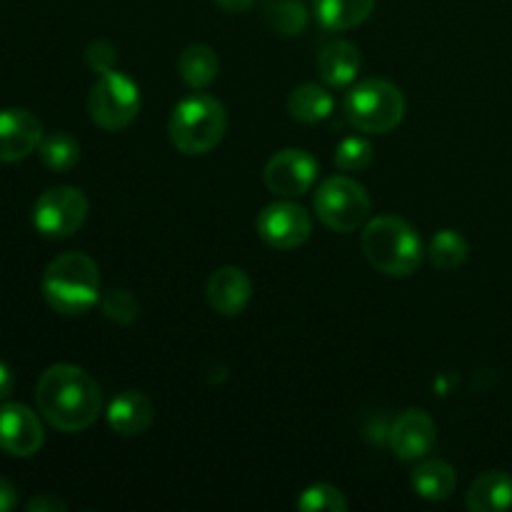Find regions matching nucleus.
Returning a JSON list of instances; mask_svg holds the SVG:
<instances>
[{
    "instance_id": "obj_1",
    "label": "nucleus",
    "mask_w": 512,
    "mask_h": 512,
    "mask_svg": "<svg viewBox=\"0 0 512 512\" xmlns=\"http://www.w3.org/2000/svg\"><path fill=\"white\" fill-rule=\"evenodd\" d=\"M38 410L60 433H80L98 420L103 408L100 385L78 365H50L35 388Z\"/></svg>"
},
{
    "instance_id": "obj_2",
    "label": "nucleus",
    "mask_w": 512,
    "mask_h": 512,
    "mask_svg": "<svg viewBox=\"0 0 512 512\" xmlns=\"http://www.w3.org/2000/svg\"><path fill=\"white\" fill-rule=\"evenodd\" d=\"M360 248L378 273L390 278H408L425 258L423 240L408 220L398 215H378L368 220L360 238Z\"/></svg>"
},
{
    "instance_id": "obj_3",
    "label": "nucleus",
    "mask_w": 512,
    "mask_h": 512,
    "mask_svg": "<svg viewBox=\"0 0 512 512\" xmlns=\"http://www.w3.org/2000/svg\"><path fill=\"white\" fill-rule=\"evenodd\" d=\"M43 298L55 313L83 315L85 310L100 303V273L90 255L63 253L45 268Z\"/></svg>"
},
{
    "instance_id": "obj_4",
    "label": "nucleus",
    "mask_w": 512,
    "mask_h": 512,
    "mask_svg": "<svg viewBox=\"0 0 512 512\" xmlns=\"http://www.w3.org/2000/svg\"><path fill=\"white\" fill-rule=\"evenodd\" d=\"M228 113L218 98L193 93L180 100L170 115L168 133L175 148L185 155H205L223 140Z\"/></svg>"
},
{
    "instance_id": "obj_5",
    "label": "nucleus",
    "mask_w": 512,
    "mask_h": 512,
    "mask_svg": "<svg viewBox=\"0 0 512 512\" xmlns=\"http://www.w3.org/2000/svg\"><path fill=\"white\" fill-rule=\"evenodd\" d=\"M343 110L355 130L368 135H385L405 118L403 90L383 78H365L345 93Z\"/></svg>"
},
{
    "instance_id": "obj_6",
    "label": "nucleus",
    "mask_w": 512,
    "mask_h": 512,
    "mask_svg": "<svg viewBox=\"0 0 512 512\" xmlns=\"http://www.w3.org/2000/svg\"><path fill=\"white\" fill-rule=\"evenodd\" d=\"M315 213L333 233H355L370 218V195L363 183L348 175L325 178L315 190Z\"/></svg>"
},
{
    "instance_id": "obj_7",
    "label": "nucleus",
    "mask_w": 512,
    "mask_h": 512,
    "mask_svg": "<svg viewBox=\"0 0 512 512\" xmlns=\"http://www.w3.org/2000/svg\"><path fill=\"white\" fill-rule=\"evenodd\" d=\"M140 88L133 78L118 70L100 73L88 95V113L98 128L123 130L138 118Z\"/></svg>"
},
{
    "instance_id": "obj_8",
    "label": "nucleus",
    "mask_w": 512,
    "mask_h": 512,
    "mask_svg": "<svg viewBox=\"0 0 512 512\" xmlns=\"http://www.w3.org/2000/svg\"><path fill=\"white\" fill-rule=\"evenodd\" d=\"M85 218H88V198L73 185L50 188L35 200L33 225L45 238H70L83 228Z\"/></svg>"
},
{
    "instance_id": "obj_9",
    "label": "nucleus",
    "mask_w": 512,
    "mask_h": 512,
    "mask_svg": "<svg viewBox=\"0 0 512 512\" xmlns=\"http://www.w3.org/2000/svg\"><path fill=\"white\" fill-rule=\"evenodd\" d=\"M255 228H258L260 240L270 248L293 250L308 243L313 235V218L303 205L280 200V203L265 205Z\"/></svg>"
},
{
    "instance_id": "obj_10",
    "label": "nucleus",
    "mask_w": 512,
    "mask_h": 512,
    "mask_svg": "<svg viewBox=\"0 0 512 512\" xmlns=\"http://www.w3.org/2000/svg\"><path fill=\"white\" fill-rule=\"evenodd\" d=\"M318 160L300 148H285L268 160L263 170L265 188L280 198H298L318 180Z\"/></svg>"
},
{
    "instance_id": "obj_11",
    "label": "nucleus",
    "mask_w": 512,
    "mask_h": 512,
    "mask_svg": "<svg viewBox=\"0 0 512 512\" xmlns=\"http://www.w3.org/2000/svg\"><path fill=\"white\" fill-rule=\"evenodd\" d=\"M43 425L38 415L20 403L0 405V450L13 458H30L43 448Z\"/></svg>"
},
{
    "instance_id": "obj_12",
    "label": "nucleus",
    "mask_w": 512,
    "mask_h": 512,
    "mask_svg": "<svg viewBox=\"0 0 512 512\" xmlns=\"http://www.w3.org/2000/svg\"><path fill=\"white\" fill-rule=\"evenodd\" d=\"M388 440L400 460H423L435 448L438 425L425 410L410 408L395 418Z\"/></svg>"
},
{
    "instance_id": "obj_13",
    "label": "nucleus",
    "mask_w": 512,
    "mask_h": 512,
    "mask_svg": "<svg viewBox=\"0 0 512 512\" xmlns=\"http://www.w3.org/2000/svg\"><path fill=\"white\" fill-rule=\"evenodd\" d=\"M43 140V125L30 110H0V163H18L35 153Z\"/></svg>"
},
{
    "instance_id": "obj_14",
    "label": "nucleus",
    "mask_w": 512,
    "mask_h": 512,
    "mask_svg": "<svg viewBox=\"0 0 512 512\" xmlns=\"http://www.w3.org/2000/svg\"><path fill=\"white\" fill-rule=\"evenodd\" d=\"M250 298H253V283H250L248 273L235 265H225L218 268L208 280V303L210 308L225 318H235L248 308Z\"/></svg>"
},
{
    "instance_id": "obj_15",
    "label": "nucleus",
    "mask_w": 512,
    "mask_h": 512,
    "mask_svg": "<svg viewBox=\"0 0 512 512\" xmlns=\"http://www.w3.org/2000/svg\"><path fill=\"white\" fill-rule=\"evenodd\" d=\"M155 418L153 403L138 390H123L108 405V423L118 435H143Z\"/></svg>"
},
{
    "instance_id": "obj_16",
    "label": "nucleus",
    "mask_w": 512,
    "mask_h": 512,
    "mask_svg": "<svg viewBox=\"0 0 512 512\" xmlns=\"http://www.w3.org/2000/svg\"><path fill=\"white\" fill-rule=\"evenodd\" d=\"M465 505L473 512H503L512 508V475L488 470L470 483Z\"/></svg>"
},
{
    "instance_id": "obj_17",
    "label": "nucleus",
    "mask_w": 512,
    "mask_h": 512,
    "mask_svg": "<svg viewBox=\"0 0 512 512\" xmlns=\"http://www.w3.org/2000/svg\"><path fill=\"white\" fill-rule=\"evenodd\" d=\"M360 50L350 40H333L318 55V73L330 88H345L358 78Z\"/></svg>"
},
{
    "instance_id": "obj_18",
    "label": "nucleus",
    "mask_w": 512,
    "mask_h": 512,
    "mask_svg": "<svg viewBox=\"0 0 512 512\" xmlns=\"http://www.w3.org/2000/svg\"><path fill=\"white\" fill-rule=\"evenodd\" d=\"M410 485H413L415 493L425 500H433V503H440V500H448L450 495L455 493V485H458V475H455V468L445 460H423L418 468L410 475Z\"/></svg>"
},
{
    "instance_id": "obj_19",
    "label": "nucleus",
    "mask_w": 512,
    "mask_h": 512,
    "mask_svg": "<svg viewBox=\"0 0 512 512\" xmlns=\"http://www.w3.org/2000/svg\"><path fill=\"white\" fill-rule=\"evenodd\" d=\"M375 0H315V15L325 30L343 33L370 18Z\"/></svg>"
},
{
    "instance_id": "obj_20",
    "label": "nucleus",
    "mask_w": 512,
    "mask_h": 512,
    "mask_svg": "<svg viewBox=\"0 0 512 512\" xmlns=\"http://www.w3.org/2000/svg\"><path fill=\"white\" fill-rule=\"evenodd\" d=\"M335 108V100L330 95L328 88L318 83H303L298 88H293L288 98V110L298 123L315 125L323 123L325 118H330Z\"/></svg>"
},
{
    "instance_id": "obj_21",
    "label": "nucleus",
    "mask_w": 512,
    "mask_h": 512,
    "mask_svg": "<svg viewBox=\"0 0 512 512\" xmlns=\"http://www.w3.org/2000/svg\"><path fill=\"white\" fill-rule=\"evenodd\" d=\"M178 73L185 80V85L193 90H203L218 78L220 60L210 45L195 43L180 53L178 58Z\"/></svg>"
},
{
    "instance_id": "obj_22",
    "label": "nucleus",
    "mask_w": 512,
    "mask_h": 512,
    "mask_svg": "<svg viewBox=\"0 0 512 512\" xmlns=\"http://www.w3.org/2000/svg\"><path fill=\"white\" fill-rule=\"evenodd\" d=\"M468 255H470V245L468 240L463 238V233H458V230H450V228L438 230L428 245L430 263L440 270L460 268V265L468 260Z\"/></svg>"
},
{
    "instance_id": "obj_23",
    "label": "nucleus",
    "mask_w": 512,
    "mask_h": 512,
    "mask_svg": "<svg viewBox=\"0 0 512 512\" xmlns=\"http://www.w3.org/2000/svg\"><path fill=\"white\" fill-rule=\"evenodd\" d=\"M38 155L45 168L53 173H63V170L75 168V163L80 160V145L73 135L53 133L40 140Z\"/></svg>"
},
{
    "instance_id": "obj_24",
    "label": "nucleus",
    "mask_w": 512,
    "mask_h": 512,
    "mask_svg": "<svg viewBox=\"0 0 512 512\" xmlns=\"http://www.w3.org/2000/svg\"><path fill=\"white\" fill-rule=\"evenodd\" d=\"M265 20L275 33L295 38L308 28V8L303 5V0H275L265 10Z\"/></svg>"
},
{
    "instance_id": "obj_25",
    "label": "nucleus",
    "mask_w": 512,
    "mask_h": 512,
    "mask_svg": "<svg viewBox=\"0 0 512 512\" xmlns=\"http://www.w3.org/2000/svg\"><path fill=\"white\" fill-rule=\"evenodd\" d=\"M295 508L300 512H345L348 510V498L335 485L318 483L303 490Z\"/></svg>"
},
{
    "instance_id": "obj_26",
    "label": "nucleus",
    "mask_w": 512,
    "mask_h": 512,
    "mask_svg": "<svg viewBox=\"0 0 512 512\" xmlns=\"http://www.w3.org/2000/svg\"><path fill=\"white\" fill-rule=\"evenodd\" d=\"M373 163V145L368 143L360 135H353V138H345L343 143L335 148V165H338L343 173H358V170H365Z\"/></svg>"
},
{
    "instance_id": "obj_27",
    "label": "nucleus",
    "mask_w": 512,
    "mask_h": 512,
    "mask_svg": "<svg viewBox=\"0 0 512 512\" xmlns=\"http://www.w3.org/2000/svg\"><path fill=\"white\" fill-rule=\"evenodd\" d=\"M100 310H103L105 318L113 320V323L130 325L135 318H138L140 305L130 290L115 288V290H108V293L100 298Z\"/></svg>"
},
{
    "instance_id": "obj_28",
    "label": "nucleus",
    "mask_w": 512,
    "mask_h": 512,
    "mask_svg": "<svg viewBox=\"0 0 512 512\" xmlns=\"http://www.w3.org/2000/svg\"><path fill=\"white\" fill-rule=\"evenodd\" d=\"M85 63L95 70V73H108L115 70L118 65V50L108 40H93V43L85 48Z\"/></svg>"
},
{
    "instance_id": "obj_29",
    "label": "nucleus",
    "mask_w": 512,
    "mask_h": 512,
    "mask_svg": "<svg viewBox=\"0 0 512 512\" xmlns=\"http://www.w3.org/2000/svg\"><path fill=\"white\" fill-rule=\"evenodd\" d=\"M28 510L30 512H68V505L63 503L60 498L55 495H38V498L28 500Z\"/></svg>"
},
{
    "instance_id": "obj_30",
    "label": "nucleus",
    "mask_w": 512,
    "mask_h": 512,
    "mask_svg": "<svg viewBox=\"0 0 512 512\" xmlns=\"http://www.w3.org/2000/svg\"><path fill=\"white\" fill-rule=\"evenodd\" d=\"M18 505V493H15L13 483H8L5 478H0V512H8Z\"/></svg>"
},
{
    "instance_id": "obj_31",
    "label": "nucleus",
    "mask_w": 512,
    "mask_h": 512,
    "mask_svg": "<svg viewBox=\"0 0 512 512\" xmlns=\"http://www.w3.org/2000/svg\"><path fill=\"white\" fill-rule=\"evenodd\" d=\"M13 370H10L8 363H3L0 360V403H5V400L10 398V393H13Z\"/></svg>"
},
{
    "instance_id": "obj_32",
    "label": "nucleus",
    "mask_w": 512,
    "mask_h": 512,
    "mask_svg": "<svg viewBox=\"0 0 512 512\" xmlns=\"http://www.w3.org/2000/svg\"><path fill=\"white\" fill-rule=\"evenodd\" d=\"M225 13H245V10L253 8L255 0H215Z\"/></svg>"
}]
</instances>
